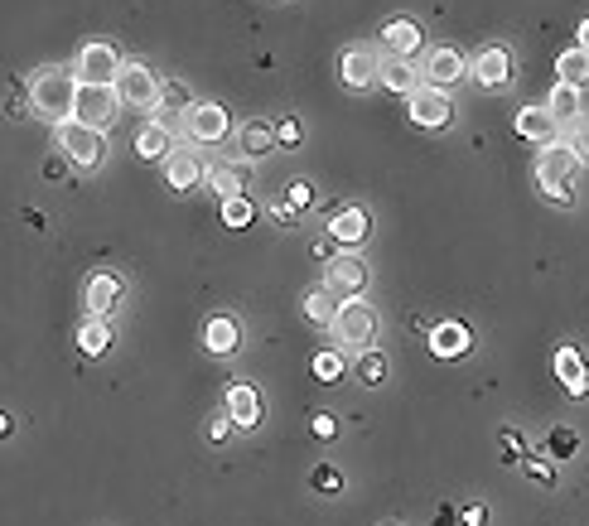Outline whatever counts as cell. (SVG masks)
Listing matches in <instances>:
<instances>
[{
    "label": "cell",
    "mask_w": 589,
    "mask_h": 526,
    "mask_svg": "<svg viewBox=\"0 0 589 526\" xmlns=\"http://www.w3.org/2000/svg\"><path fill=\"white\" fill-rule=\"evenodd\" d=\"M58 145H63V155L78 169L107 165V131H87L78 121H63V126H58Z\"/></svg>",
    "instance_id": "obj_5"
},
{
    "label": "cell",
    "mask_w": 589,
    "mask_h": 526,
    "mask_svg": "<svg viewBox=\"0 0 589 526\" xmlns=\"http://www.w3.org/2000/svg\"><path fill=\"white\" fill-rule=\"evenodd\" d=\"M421 73L435 87H454L459 78H464V54H459V49H449V44H440V49H430V54H425Z\"/></svg>",
    "instance_id": "obj_15"
},
{
    "label": "cell",
    "mask_w": 589,
    "mask_h": 526,
    "mask_svg": "<svg viewBox=\"0 0 589 526\" xmlns=\"http://www.w3.org/2000/svg\"><path fill=\"white\" fill-rule=\"evenodd\" d=\"M116 92L112 87H78V97H73V121L87 126V131H102L107 121L116 116Z\"/></svg>",
    "instance_id": "obj_8"
},
{
    "label": "cell",
    "mask_w": 589,
    "mask_h": 526,
    "mask_svg": "<svg viewBox=\"0 0 589 526\" xmlns=\"http://www.w3.org/2000/svg\"><path fill=\"white\" fill-rule=\"evenodd\" d=\"M5 435H10V416H0V440H5Z\"/></svg>",
    "instance_id": "obj_46"
},
{
    "label": "cell",
    "mask_w": 589,
    "mask_h": 526,
    "mask_svg": "<svg viewBox=\"0 0 589 526\" xmlns=\"http://www.w3.org/2000/svg\"><path fill=\"white\" fill-rule=\"evenodd\" d=\"M546 116H551L556 126H575V121L585 116L580 92H575V87H551V97H546Z\"/></svg>",
    "instance_id": "obj_23"
},
{
    "label": "cell",
    "mask_w": 589,
    "mask_h": 526,
    "mask_svg": "<svg viewBox=\"0 0 589 526\" xmlns=\"http://www.w3.org/2000/svg\"><path fill=\"white\" fill-rule=\"evenodd\" d=\"M73 97H78V83H73V73H63V68H44L34 87H29V107L39 111L44 121H73Z\"/></svg>",
    "instance_id": "obj_1"
},
{
    "label": "cell",
    "mask_w": 589,
    "mask_h": 526,
    "mask_svg": "<svg viewBox=\"0 0 589 526\" xmlns=\"http://www.w3.org/2000/svg\"><path fill=\"white\" fill-rule=\"evenodd\" d=\"M570 150H575V160H589V116H580L575 126H570V140H565Z\"/></svg>",
    "instance_id": "obj_36"
},
{
    "label": "cell",
    "mask_w": 589,
    "mask_h": 526,
    "mask_svg": "<svg viewBox=\"0 0 589 526\" xmlns=\"http://www.w3.org/2000/svg\"><path fill=\"white\" fill-rule=\"evenodd\" d=\"M309 198H314V189H309V179H295V184L285 189V203H290L295 213H305V208H309Z\"/></svg>",
    "instance_id": "obj_38"
},
{
    "label": "cell",
    "mask_w": 589,
    "mask_h": 526,
    "mask_svg": "<svg viewBox=\"0 0 589 526\" xmlns=\"http://www.w3.org/2000/svg\"><path fill=\"white\" fill-rule=\"evenodd\" d=\"M314 377H319V382H338V377H343V358H338V353H319V358H314Z\"/></svg>",
    "instance_id": "obj_35"
},
{
    "label": "cell",
    "mask_w": 589,
    "mask_h": 526,
    "mask_svg": "<svg viewBox=\"0 0 589 526\" xmlns=\"http://www.w3.org/2000/svg\"><path fill=\"white\" fill-rule=\"evenodd\" d=\"M184 126H189V136L198 145H218L227 136V111L218 102H194V111L184 116Z\"/></svg>",
    "instance_id": "obj_12"
},
{
    "label": "cell",
    "mask_w": 589,
    "mask_h": 526,
    "mask_svg": "<svg viewBox=\"0 0 589 526\" xmlns=\"http://www.w3.org/2000/svg\"><path fill=\"white\" fill-rule=\"evenodd\" d=\"M522 469H527V478H536L541 488H551V483H556V473H551V464H546V459H522Z\"/></svg>",
    "instance_id": "obj_39"
},
{
    "label": "cell",
    "mask_w": 589,
    "mask_h": 526,
    "mask_svg": "<svg viewBox=\"0 0 589 526\" xmlns=\"http://www.w3.org/2000/svg\"><path fill=\"white\" fill-rule=\"evenodd\" d=\"M459 522H464V526H488V507H478V502L459 507Z\"/></svg>",
    "instance_id": "obj_42"
},
{
    "label": "cell",
    "mask_w": 589,
    "mask_h": 526,
    "mask_svg": "<svg viewBox=\"0 0 589 526\" xmlns=\"http://www.w3.org/2000/svg\"><path fill=\"white\" fill-rule=\"evenodd\" d=\"M575 169H580L575 150H570L565 140H551V145H541V155H536V184L551 198L570 203V179H575Z\"/></svg>",
    "instance_id": "obj_2"
},
{
    "label": "cell",
    "mask_w": 589,
    "mask_h": 526,
    "mask_svg": "<svg viewBox=\"0 0 589 526\" xmlns=\"http://www.w3.org/2000/svg\"><path fill=\"white\" fill-rule=\"evenodd\" d=\"M165 179H169V189H194L198 179H203V160H198V150H169Z\"/></svg>",
    "instance_id": "obj_20"
},
{
    "label": "cell",
    "mask_w": 589,
    "mask_h": 526,
    "mask_svg": "<svg viewBox=\"0 0 589 526\" xmlns=\"http://www.w3.org/2000/svg\"><path fill=\"white\" fill-rule=\"evenodd\" d=\"M295 218H300V213H295V208H290V203H271V222H276V227H295Z\"/></svg>",
    "instance_id": "obj_43"
},
{
    "label": "cell",
    "mask_w": 589,
    "mask_h": 526,
    "mask_svg": "<svg viewBox=\"0 0 589 526\" xmlns=\"http://www.w3.org/2000/svg\"><path fill=\"white\" fill-rule=\"evenodd\" d=\"M227 435H232V420H227V411H223V416H213V420H208V440H213V444H223Z\"/></svg>",
    "instance_id": "obj_44"
},
{
    "label": "cell",
    "mask_w": 589,
    "mask_h": 526,
    "mask_svg": "<svg viewBox=\"0 0 589 526\" xmlns=\"http://www.w3.org/2000/svg\"><path fill=\"white\" fill-rule=\"evenodd\" d=\"M271 145H276V126L271 121H247L242 126V150L247 155H266Z\"/></svg>",
    "instance_id": "obj_30"
},
{
    "label": "cell",
    "mask_w": 589,
    "mask_h": 526,
    "mask_svg": "<svg viewBox=\"0 0 589 526\" xmlns=\"http://www.w3.org/2000/svg\"><path fill=\"white\" fill-rule=\"evenodd\" d=\"M556 73H561V87H580L589 83V54L585 49H565L561 58H556Z\"/></svg>",
    "instance_id": "obj_27"
},
{
    "label": "cell",
    "mask_w": 589,
    "mask_h": 526,
    "mask_svg": "<svg viewBox=\"0 0 589 526\" xmlns=\"http://www.w3.org/2000/svg\"><path fill=\"white\" fill-rule=\"evenodd\" d=\"M512 126H517V136H522V140H541V145H551V140H556V131H561V126L546 116V107H522Z\"/></svg>",
    "instance_id": "obj_22"
},
{
    "label": "cell",
    "mask_w": 589,
    "mask_h": 526,
    "mask_svg": "<svg viewBox=\"0 0 589 526\" xmlns=\"http://www.w3.org/2000/svg\"><path fill=\"white\" fill-rule=\"evenodd\" d=\"M474 78L483 87H493V92H503L507 78H512V54H507L503 44H488V49L474 58Z\"/></svg>",
    "instance_id": "obj_17"
},
{
    "label": "cell",
    "mask_w": 589,
    "mask_h": 526,
    "mask_svg": "<svg viewBox=\"0 0 589 526\" xmlns=\"http://www.w3.org/2000/svg\"><path fill=\"white\" fill-rule=\"evenodd\" d=\"M575 449H580V435H575V430H551V440H546V454H551V459H570V454H575Z\"/></svg>",
    "instance_id": "obj_33"
},
{
    "label": "cell",
    "mask_w": 589,
    "mask_h": 526,
    "mask_svg": "<svg viewBox=\"0 0 589 526\" xmlns=\"http://www.w3.org/2000/svg\"><path fill=\"white\" fill-rule=\"evenodd\" d=\"M83 300H87V319H107V314L116 309V300H121V276H112V271H97V276L87 280Z\"/></svg>",
    "instance_id": "obj_13"
},
{
    "label": "cell",
    "mask_w": 589,
    "mask_h": 526,
    "mask_svg": "<svg viewBox=\"0 0 589 526\" xmlns=\"http://www.w3.org/2000/svg\"><path fill=\"white\" fill-rule=\"evenodd\" d=\"M252 218H256V203L247 194H242V198H227V203H223V222H227V227H247Z\"/></svg>",
    "instance_id": "obj_32"
},
{
    "label": "cell",
    "mask_w": 589,
    "mask_h": 526,
    "mask_svg": "<svg viewBox=\"0 0 589 526\" xmlns=\"http://www.w3.org/2000/svg\"><path fill=\"white\" fill-rule=\"evenodd\" d=\"M469 343H474V333L464 329L459 319H445V324H435V329H430V353H435V358H445V362L464 358V353H469Z\"/></svg>",
    "instance_id": "obj_16"
},
{
    "label": "cell",
    "mask_w": 589,
    "mask_h": 526,
    "mask_svg": "<svg viewBox=\"0 0 589 526\" xmlns=\"http://www.w3.org/2000/svg\"><path fill=\"white\" fill-rule=\"evenodd\" d=\"M556 377L565 382V391L580 401L589 396V372H585V358L575 353V348H556Z\"/></svg>",
    "instance_id": "obj_21"
},
{
    "label": "cell",
    "mask_w": 589,
    "mask_h": 526,
    "mask_svg": "<svg viewBox=\"0 0 589 526\" xmlns=\"http://www.w3.org/2000/svg\"><path fill=\"white\" fill-rule=\"evenodd\" d=\"M116 73H121V54L112 44L92 39L78 49V63H73V83L78 87H116Z\"/></svg>",
    "instance_id": "obj_3"
},
{
    "label": "cell",
    "mask_w": 589,
    "mask_h": 526,
    "mask_svg": "<svg viewBox=\"0 0 589 526\" xmlns=\"http://www.w3.org/2000/svg\"><path fill=\"white\" fill-rule=\"evenodd\" d=\"M78 348H83L87 358H102L112 348V324L107 319H87L83 329H78Z\"/></svg>",
    "instance_id": "obj_28"
},
{
    "label": "cell",
    "mask_w": 589,
    "mask_h": 526,
    "mask_svg": "<svg viewBox=\"0 0 589 526\" xmlns=\"http://www.w3.org/2000/svg\"><path fill=\"white\" fill-rule=\"evenodd\" d=\"M367 232H372V218H367L358 203H343V208H334V218H329V237H334L343 251H358L367 242Z\"/></svg>",
    "instance_id": "obj_10"
},
{
    "label": "cell",
    "mask_w": 589,
    "mask_h": 526,
    "mask_svg": "<svg viewBox=\"0 0 589 526\" xmlns=\"http://www.w3.org/2000/svg\"><path fill=\"white\" fill-rule=\"evenodd\" d=\"M382 44H387L396 58H411V49H421V29L411 25V20H387V25H382Z\"/></svg>",
    "instance_id": "obj_26"
},
{
    "label": "cell",
    "mask_w": 589,
    "mask_h": 526,
    "mask_svg": "<svg viewBox=\"0 0 589 526\" xmlns=\"http://www.w3.org/2000/svg\"><path fill=\"white\" fill-rule=\"evenodd\" d=\"M112 92H116V102H121V107H136V111H155V107H160V78H155L145 63H121Z\"/></svg>",
    "instance_id": "obj_4"
},
{
    "label": "cell",
    "mask_w": 589,
    "mask_h": 526,
    "mask_svg": "<svg viewBox=\"0 0 589 526\" xmlns=\"http://www.w3.org/2000/svg\"><path fill=\"white\" fill-rule=\"evenodd\" d=\"M305 319L314 324V329H334L338 319V300L324 290V285H314V290H305Z\"/></svg>",
    "instance_id": "obj_25"
},
{
    "label": "cell",
    "mask_w": 589,
    "mask_h": 526,
    "mask_svg": "<svg viewBox=\"0 0 589 526\" xmlns=\"http://www.w3.org/2000/svg\"><path fill=\"white\" fill-rule=\"evenodd\" d=\"M309 430H314V440H334V435H338L334 416H324V411H319V416L309 420Z\"/></svg>",
    "instance_id": "obj_41"
},
{
    "label": "cell",
    "mask_w": 589,
    "mask_h": 526,
    "mask_svg": "<svg viewBox=\"0 0 589 526\" xmlns=\"http://www.w3.org/2000/svg\"><path fill=\"white\" fill-rule=\"evenodd\" d=\"M367 261L358 251H338L334 261L324 266V290L334 295V300H363V285H367Z\"/></svg>",
    "instance_id": "obj_6"
},
{
    "label": "cell",
    "mask_w": 589,
    "mask_h": 526,
    "mask_svg": "<svg viewBox=\"0 0 589 526\" xmlns=\"http://www.w3.org/2000/svg\"><path fill=\"white\" fill-rule=\"evenodd\" d=\"M300 140H305V126H300L295 116H290V121H281V126H276V145H300Z\"/></svg>",
    "instance_id": "obj_40"
},
{
    "label": "cell",
    "mask_w": 589,
    "mask_h": 526,
    "mask_svg": "<svg viewBox=\"0 0 589 526\" xmlns=\"http://www.w3.org/2000/svg\"><path fill=\"white\" fill-rule=\"evenodd\" d=\"M203 343H208L213 358H232V353L242 348V329H237V319H232V314H213L208 329H203Z\"/></svg>",
    "instance_id": "obj_19"
},
{
    "label": "cell",
    "mask_w": 589,
    "mask_h": 526,
    "mask_svg": "<svg viewBox=\"0 0 589 526\" xmlns=\"http://www.w3.org/2000/svg\"><path fill=\"white\" fill-rule=\"evenodd\" d=\"M377 83L387 87V92H396V97H411V92H416V83H421V68H416V58L387 54V58H382V68H377Z\"/></svg>",
    "instance_id": "obj_14"
},
{
    "label": "cell",
    "mask_w": 589,
    "mask_h": 526,
    "mask_svg": "<svg viewBox=\"0 0 589 526\" xmlns=\"http://www.w3.org/2000/svg\"><path fill=\"white\" fill-rule=\"evenodd\" d=\"M314 488H319V493H338V488H343V473H338L334 464H319V469H314Z\"/></svg>",
    "instance_id": "obj_37"
},
{
    "label": "cell",
    "mask_w": 589,
    "mask_h": 526,
    "mask_svg": "<svg viewBox=\"0 0 589 526\" xmlns=\"http://www.w3.org/2000/svg\"><path fill=\"white\" fill-rule=\"evenodd\" d=\"M242 189H247V165H218L213 169V194L223 198H242Z\"/></svg>",
    "instance_id": "obj_29"
},
{
    "label": "cell",
    "mask_w": 589,
    "mask_h": 526,
    "mask_svg": "<svg viewBox=\"0 0 589 526\" xmlns=\"http://www.w3.org/2000/svg\"><path fill=\"white\" fill-rule=\"evenodd\" d=\"M334 333L343 348H372V338H377V309L367 305V300H343L338 319H334Z\"/></svg>",
    "instance_id": "obj_7"
},
{
    "label": "cell",
    "mask_w": 589,
    "mask_h": 526,
    "mask_svg": "<svg viewBox=\"0 0 589 526\" xmlns=\"http://www.w3.org/2000/svg\"><path fill=\"white\" fill-rule=\"evenodd\" d=\"M387 377V362H382V353H367V358H358V382L363 387H377Z\"/></svg>",
    "instance_id": "obj_34"
},
{
    "label": "cell",
    "mask_w": 589,
    "mask_h": 526,
    "mask_svg": "<svg viewBox=\"0 0 589 526\" xmlns=\"http://www.w3.org/2000/svg\"><path fill=\"white\" fill-rule=\"evenodd\" d=\"M227 420L237 425V430H256L261 416H266V406H261V391L247 387V382H237V387H227Z\"/></svg>",
    "instance_id": "obj_11"
},
{
    "label": "cell",
    "mask_w": 589,
    "mask_h": 526,
    "mask_svg": "<svg viewBox=\"0 0 589 526\" xmlns=\"http://www.w3.org/2000/svg\"><path fill=\"white\" fill-rule=\"evenodd\" d=\"M406 102H411V121L425 126V131H440V126L454 121V102H449V92H440V87H416Z\"/></svg>",
    "instance_id": "obj_9"
},
{
    "label": "cell",
    "mask_w": 589,
    "mask_h": 526,
    "mask_svg": "<svg viewBox=\"0 0 589 526\" xmlns=\"http://www.w3.org/2000/svg\"><path fill=\"white\" fill-rule=\"evenodd\" d=\"M575 49H585V54H589V20L580 25V44H575Z\"/></svg>",
    "instance_id": "obj_45"
},
{
    "label": "cell",
    "mask_w": 589,
    "mask_h": 526,
    "mask_svg": "<svg viewBox=\"0 0 589 526\" xmlns=\"http://www.w3.org/2000/svg\"><path fill=\"white\" fill-rule=\"evenodd\" d=\"M160 107L165 111H194V92L184 83H160Z\"/></svg>",
    "instance_id": "obj_31"
},
{
    "label": "cell",
    "mask_w": 589,
    "mask_h": 526,
    "mask_svg": "<svg viewBox=\"0 0 589 526\" xmlns=\"http://www.w3.org/2000/svg\"><path fill=\"white\" fill-rule=\"evenodd\" d=\"M169 150H174V145H169L165 121H150V126L136 131V155H141V160H169Z\"/></svg>",
    "instance_id": "obj_24"
},
{
    "label": "cell",
    "mask_w": 589,
    "mask_h": 526,
    "mask_svg": "<svg viewBox=\"0 0 589 526\" xmlns=\"http://www.w3.org/2000/svg\"><path fill=\"white\" fill-rule=\"evenodd\" d=\"M377 68H382V58L372 54V49H348L343 54V63H338V73H343V83L353 87V92H367L372 87V78H377Z\"/></svg>",
    "instance_id": "obj_18"
}]
</instances>
